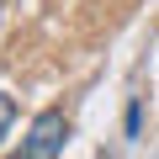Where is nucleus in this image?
Segmentation results:
<instances>
[{"label":"nucleus","mask_w":159,"mask_h":159,"mask_svg":"<svg viewBox=\"0 0 159 159\" xmlns=\"http://www.w3.org/2000/svg\"><path fill=\"white\" fill-rule=\"evenodd\" d=\"M64 143H69V122H64V111H43V117L27 127V138H21V154H16V159H58V154H64Z\"/></svg>","instance_id":"obj_1"},{"label":"nucleus","mask_w":159,"mask_h":159,"mask_svg":"<svg viewBox=\"0 0 159 159\" xmlns=\"http://www.w3.org/2000/svg\"><path fill=\"white\" fill-rule=\"evenodd\" d=\"M11 122H16V101H11L6 90H0V138L11 133Z\"/></svg>","instance_id":"obj_2"}]
</instances>
